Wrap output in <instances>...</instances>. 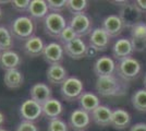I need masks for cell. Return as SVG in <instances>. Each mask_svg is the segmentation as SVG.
<instances>
[{"label":"cell","instance_id":"obj_41","mask_svg":"<svg viewBox=\"0 0 146 131\" xmlns=\"http://www.w3.org/2000/svg\"><path fill=\"white\" fill-rule=\"evenodd\" d=\"M0 131H8V130H6V129H3V128H0Z\"/></svg>","mask_w":146,"mask_h":131},{"label":"cell","instance_id":"obj_35","mask_svg":"<svg viewBox=\"0 0 146 131\" xmlns=\"http://www.w3.org/2000/svg\"><path fill=\"white\" fill-rule=\"evenodd\" d=\"M98 54H99V51H98L95 47H93V46H91V45H88V46H87V48H86L85 58L92 59V58H95Z\"/></svg>","mask_w":146,"mask_h":131},{"label":"cell","instance_id":"obj_29","mask_svg":"<svg viewBox=\"0 0 146 131\" xmlns=\"http://www.w3.org/2000/svg\"><path fill=\"white\" fill-rule=\"evenodd\" d=\"M88 7V2L86 0H68L67 1V9L73 15L84 13Z\"/></svg>","mask_w":146,"mask_h":131},{"label":"cell","instance_id":"obj_20","mask_svg":"<svg viewBox=\"0 0 146 131\" xmlns=\"http://www.w3.org/2000/svg\"><path fill=\"white\" fill-rule=\"evenodd\" d=\"M45 44L44 41L39 36H32L29 38L27 41L24 42L23 45V50L27 56L32 57V58H36L43 55L44 48H45Z\"/></svg>","mask_w":146,"mask_h":131},{"label":"cell","instance_id":"obj_31","mask_svg":"<svg viewBox=\"0 0 146 131\" xmlns=\"http://www.w3.org/2000/svg\"><path fill=\"white\" fill-rule=\"evenodd\" d=\"M78 37V35L75 34V32L72 30V27L71 26H69V24H68V26L62 31V33L60 34V36H59V42H60V44L63 46V45H67L68 43H70L71 41H73L74 38Z\"/></svg>","mask_w":146,"mask_h":131},{"label":"cell","instance_id":"obj_34","mask_svg":"<svg viewBox=\"0 0 146 131\" xmlns=\"http://www.w3.org/2000/svg\"><path fill=\"white\" fill-rule=\"evenodd\" d=\"M15 131H39V129H38V127L34 122L22 120L19 124L18 127H17Z\"/></svg>","mask_w":146,"mask_h":131},{"label":"cell","instance_id":"obj_38","mask_svg":"<svg viewBox=\"0 0 146 131\" xmlns=\"http://www.w3.org/2000/svg\"><path fill=\"white\" fill-rule=\"evenodd\" d=\"M5 121H6V117H5L3 112H0V128H2V126H3V124H5Z\"/></svg>","mask_w":146,"mask_h":131},{"label":"cell","instance_id":"obj_18","mask_svg":"<svg viewBox=\"0 0 146 131\" xmlns=\"http://www.w3.org/2000/svg\"><path fill=\"white\" fill-rule=\"evenodd\" d=\"M102 27L106 31V33L110 37H117L123 31L124 25L122 23L121 19L119 18V15L111 14V15H108L107 18L104 19Z\"/></svg>","mask_w":146,"mask_h":131},{"label":"cell","instance_id":"obj_5","mask_svg":"<svg viewBox=\"0 0 146 131\" xmlns=\"http://www.w3.org/2000/svg\"><path fill=\"white\" fill-rule=\"evenodd\" d=\"M67 26V21L61 13L49 12L44 20V31L50 37L59 38L62 31Z\"/></svg>","mask_w":146,"mask_h":131},{"label":"cell","instance_id":"obj_24","mask_svg":"<svg viewBox=\"0 0 146 131\" xmlns=\"http://www.w3.org/2000/svg\"><path fill=\"white\" fill-rule=\"evenodd\" d=\"M130 122H131V116L127 110L122 108L112 110L111 122H110L111 127H113L115 129H118V130H123L127 127H129Z\"/></svg>","mask_w":146,"mask_h":131},{"label":"cell","instance_id":"obj_40","mask_svg":"<svg viewBox=\"0 0 146 131\" xmlns=\"http://www.w3.org/2000/svg\"><path fill=\"white\" fill-rule=\"evenodd\" d=\"M1 17H2V10H1V8H0V20H1Z\"/></svg>","mask_w":146,"mask_h":131},{"label":"cell","instance_id":"obj_2","mask_svg":"<svg viewBox=\"0 0 146 131\" xmlns=\"http://www.w3.org/2000/svg\"><path fill=\"white\" fill-rule=\"evenodd\" d=\"M9 30L11 32L13 38L25 42L32 36H34L35 24L32 18L26 15H21L11 22Z\"/></svg>","mask_w":146,"mask_h":131},{"label":"cell","instance_id":"obj_7","mask_svg":"<svg viewBox=\"0 0 146 131\" xmlns=\"http://www.w3.org/2000/svg\"><path fill=\"white\" fill-rule=\"evenodd\" d=\"M20 115L25 121L34 122L43 116V107L32 98L25 100L20 107Z\"/></svg>","mask_w":146,"mask_h":131},{"label":"cell","instance_id":"obj_22","mask_svg":"<svg viewBox=\"0 0 146 131\" xmlns=\"http://www.w3.org/2000/svg\"><path fill=\"white\" fill-rule=\"evenodd\" d=\"M112 110L108 106L99 105V106L91 114L92 120L100 127H108L111 122Z\"/></svg>","mask_w":146,"mask_h":131},{"label":"cell","instance_id":"obj_9","mask_svg":"<svg viewBox=\"0 0 146 131\" xmlns=\"http://www.w3.org/2000/svg\"><path fill=\"white\" fill-rule=\"evenodd\" d=\"M42 57L49 66L61 63L63 61V58H64L63 46L57 42H51V43L47 44L44 48Z\"/></svg>","mask_w":146,"mask_h":131},{"label":"cell","instance_id":"obj_17","mask_svg":"<svg viewBox=\"0 0 146 131\" xmlns=\"http://www.w3.org/2000/svg\"><path fill=\"white\" fill-rule=\"evenodd\" d=\"M31 98L37 102L38 104L44 105L47 100L52 98V92L51 88L46 83H35L32 85L30 90Z\"/></svg>","mask_w":146,"mask_h":131},{"label":"cell","instance_id":"obj_39","mask_svg":"<svg viewBox=\"0 0 146 131\" xmlns=\"http://www.w3.org/2000/svg\"><path fill=\"white\" fill-rule=\"evenodd\" d=\"M143 83H144V88L146 90V73L144 75V80H143Z\"/></svg>","mask_w":146,"mask_h":131},{"label":"cell","instance_id":"obj_37","mask_svg":"<svg viewBox=\"0 0 146 131\" xmlns=\"http://www.w3.org/2000/svg\"><path fill=\"white\" fill-rule=\"evenodd\" d=\"M134 3L139 7L142 11H146V0H136Z\"/></svg>","mask_w":146,"mask_h":131},{"label":"cell","instance_id":"obj_13","mask_svg":"<svg viewBox=\"0 0 146 131\" xmlns=\"http://www.w3.org/2000/svg\"><path fill=\"white\" fill-rule=\"evenodd\" d=\"M117 63L115 60L109 56H102L99 57L94 63V73L99 76H107V75H112L116 72Z\"/></svg>","mask_w":146,"mask_h":131},{"label":"cell","instance_id":"obj_4","mask_svg":"<svg viewBox=\"0 0 146 131\" xmlns=\"http://www.w3.org/2000/svg\"><path fill=\"white\" fill-rule=\"evenodd\" d=\"M84 84L82 80L76 76H69L66 81L61 84L60 93L63 100L67 102H74L79 100L80 96L84 93Z\"/></svg>","mask_w":146,"mask_h":131},{"label":"cell","instance_id":"obj_26","mask_svg":"<svg viewBox=\"0 0 146 131\" xmlns=\"http://www.w3.org/2000/svg\"><path fill=\"white\" fill-rule=\"evenodd\" d=\"M78 100H79L81 109L90 112V114H92L100 105L99 97H98L96 94L92 93V92H84V93L80 96V98Z\"/></svg>","mask_w":146,"mask_h":131},{"label":"cell","instance_id":"obj_15","mask_svg":"<svg viewBox=\"0 0 146 131\" xmlns=\"http://www.w3.org/2000/svg\"><path fill=\"white\" fill-rule=\"evenodd\" d=\"M133 46L131 43V39L125 37L119 38L112 46V56L116 58L118 61L130 58L133 54Z\"/></svg>","mask_w":146,"mask_h":131},{"label":"cell","instance_id":"obj_25","mask_svg":"<svg viewBox=\"0 0 146 131\" xmlns=\"http://www.w3.org/2000/svg\"><path fill=\"white\" fill-rule=\"evenodd\" d=\"M3 82H5V84H6V86L8 88L18 90L24 83V75H23V73L19 69L9 70V71L5 72Z\"/></svg>","mask_w":146,"mask_h":131},{"label":"cell","instance_id":"obj_27","mask_svg":"<svg viewBox=\"0 0 146 131\" xmlns=\"http://www.w3.org/2000/svg\"><path fill=\"white\" fill-rule=\"evenodd\" d=\"M13 46L14 39L10 30H8L3 25H0V49L2 51L12 50Z\"/></svg>","mask_w":146,"mask_h":131},{"label":"cell","instance_id":"obj_21","mask_svg":"<svg viewBox=\"0 0 146 131\" xmlns=\"http://www.w3.org/2000/svg\"><path fill=\"white\" fill-rule=\"evenodd\" d=\"M42 107H43V116L46 117L48 120L58 119L63 112L62 103L54 97L47 100L44 105H42Z\"/></svg>","mask_w":146,"mask_h":131},{"label":"cell","instance_id":"obj_3","mask_svg":"<svg viewBox=\"0 0 146 131\" xmlns=\"http://www.w3.org/2000/svg\"><path fill=\"white\" fill-rule=\"evenodd\" d=\"M141 63L137 59L130 57L127 59L120 60L116 66V73L118 76L124 81H132L136 79L141 72Z\"/></svg>","mask_w":146,"mask_h":131},{"label":"cell","instance_id":"obj_23","mask_svg":"<svg viewBox=\"0 0 146 131\" xmlns=\"http://www.w3.org/2000/svg\"><path fill=\"white\" fill-rule=\"evenodd\" d=\"M30 18L35 20H45L49 14V9L47 1L45 0H31V5L29 8Z\"/></svg>","mask_w":146,"mask_h":131},{"label":"cell","instance_id":"obj_28","mask_svg":"<svg viewBox=\"0 0 146 131\" xmlns=\"http://www.w3.org/2000/svg\"><path fill=\"white\" fill-rule=\"evenodd\" d=\"M132 105L139 112H146V90L141 88L134 92L132 95Z\"/></svg>","mask_w":146,"mask_h":131},{"label":"cell","instance_id":"obj_32","mask_svg":"<svg viewBox=\"0 0 146 131\" xmlns=\"http://www.w3.org/2000/svg\"><path fill=\"white\" fill-rule=\"evenodd\" d=\"M68 0H48L47 5L50 12L60 13L67 8Z\"/></svg>","mask_w":146,"mask_h":131},{"label":"cell","instance_id":"obj_10","mask_svg":"<svg viewBox=\"0 0 146 131\" xmlns=\"http://www.w3.org/2000/svg\"><path fill=\"white\" fill-rule=\"evenodd\" d=\"M90 112L83 109H74L69 117V125L74 131H85L91 124Z\"/></svg>","mask_w":146,"mask_h":131},{"label":"cell","instance_id":"obj_42","mask_svg":"<svg viewBox=\"0 0 146 131\" xmlns=\"http://www.w3.org/2000/svg\"><path fill=\"white\" fill-rule=\"evenodd\" d=\"M1 54H2V50L0 49V56H1Z\"/></svg>","mask_w":146,"mask_h":131},{"label":"cell","instance_id":"obj_33","mask_svg":"<svg viewBox=\"0 0 146 131\" xmlns=\"http://www.w3.org/2000/svg\"><path fill=\"white\" fill-rule=\"evenodd\" d=\"M30 5V0H12L11 1V6H12L13 10H15L19 13L29 12Z\"/></svg>","mask_w":146,"mask_h":131},{"label":"cell","instance_id":"obj_14","mask_svg":"<svg viewBox=\"0 0 146 131\" xmlns=\"http://www.w3.org/2000/svg\"><path fill=\"white\" fill-rule=\"evenodd\" d=\"M110 38L103 27H96L90 34V45L95 47L98 51H105L109 47Z\"/></svg>","mask_w":146,"mask_h":131},{"label":"cell","instance_id":"obj_16","mask_svg":"<svg viewBox=\"0 0 146 131\" xmlns=\"http://www.w3.org/2000/svg\"><path fill=\"white\" fill-rule=\"evenodd\" d=\"M46 76L49 83L54 85H61L69 78L68 71L61 63L49 66L46 70Z\"/></svg>","mask_w":146,"mask_h":131},{"label":"cell","instance_id":"obj_36","mask_svg":"<svg viewBox=\"0 0 146 131\" xmlns=\"http://www.w3.org/2000/svg\"><path fill=\"white\" fill-rule=\"evenodd\" d=\"M130 131H146V124L145 122H139L131 127Z\"/></svg>","mask_w":146,"mask_h":131},{"label":"cell","instance_id":"obj_11","mask_svg":"<svg viewBox=\"0 0 146 131\" xmlns=\"http://www.w3.org/2000/svg\"><path fill=\"white\" fill-rule=\"evenodd\" d=\"M131 43L134 51H144L146 49V23L140 22L131 29Z\"/></svg>","mask_w":146,"mask_h":131},{"label":"cell","instance_id":"obj_6","mask_svg":"<svg viewBox=\"0 0 146 131\" xmlns=\"http://www.w3.org/2000/svg\"><path fill=\"white\" fill-rule=\"evenodd\" d=\"M142 13H143V11L135 3H129L128 2L127 5H124L120 8L118 15L121 19L122 23L124 25V29L125 27L131 29L132 26L141 22Z\"/></svg>","mask_w":146,"mask_h":131},{"label":"cell","instance_id":"obj_30","mask_svg":"<svg viewBox=\"0 0 146 131\" xmlns=\"http://www.w3.org/2000/svg\"><path fill=\"white\" fill-rule=\"evenodd\" d=\"M47 131H69V126L62 119H54V120H49Z\"/></svg>","mask_w":146,"mask_h":131},{"label":"cell","instance_id":"obj_19","mask_svg":"<svg viewBox=\"0 0 146 131\" xmlns=\"http://www.w3.org/2000/svg\"><path fill=\"white\" fill-rule=\"evenodd\" d=\"M21 63H22L21 56L14 50L2 51L0 56V68L3 69L5 71L18 69Z\"/></svg>","mask_w":146,"mask_h":131},{"label":"cell","instance_id":"obj_8","mask_svg":"<svg viewBox=\"0 0 146 131\" xmlns=\"http://www.w3.org/2000/svg\"><path fill=\"white\" fill-rule=\"evenodd\" d=\"M92 25H93L92 20L85 13L75 14L69 21V26L72 27V30L75 32L78 37H82V36H85L87 34H91Z\"/></svg>","mask_w":146,"mask_h":131},{"label":"cell","instance_id":"obj_1","mask_svg":"<svg viewBox=\"0 0 146 131\" xmlns=\"http://www.w3.org/2000/svg\"><path fill=\"white\" fill-rule=\"evenodd\" d=\"M95 88L99 95L104 97L122 96L129 88L128 82L120 79L115 74L107 76H99L95 83Z\"/></svg>","mask_w":146,"mask_h":131},{"label":"cell","instance_id":"obj_12","mask_svg":"<svg viewBox=\"0 0 146 131\" xmlns=\"http://www.w3.org/2000/svg\"><path fill=\"white\" fill-rule=\"evenodd\" d=\"M86 48H87V46L84 43V41L82 39V37L74 38L67 45H63L64 54L74 60H80V59L85 58Z\"/></svg>","mask_w":146,"mask_h":131}]
</instances>
